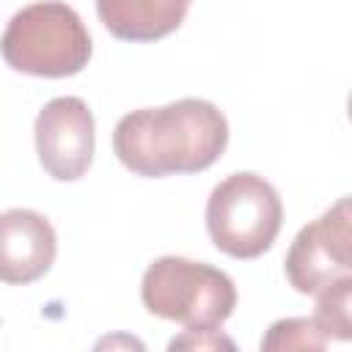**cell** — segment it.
Wrapping results in <instances>:
<instances>
[{"label":"cell","mask_w":352,"mask_h":352,"mask_svg":"<svg viewBox=\"0 0 352 352\" xmlns=\"http://www.w3.org/2000/svg\"><path fill=\"white\" fill-rule=\"evenodd\" d=\"M228 146V121L206 99H179L165 107L126 113L113 129V151L138 176L160 179L198 173Z\"/></svg>","instance_id":"1"},{"label":"cell","mask_w":352,"mask_h":352,"mask_svg":"<svg viewBox=\"0 0 352 352\" xmlns=\"http://www.w3.org/2000/svg\"><path fill=\"white\" fill-rule=\"evenodd\" d=\"M3 60L33 77H72L91 58V33L60 0H38L16 11L0 38Z\"/></svg>","instance_id":"2"},{"label":"cell","mask_w":352,"mask_h":352,"mask_svg":"<svg viewBox=\"0 0 352 352\" xmlns=\"http://www.w3.org/2000/svg\"><path fill=\"white\" fill-rule=\"evenodd\" d=\"M140 300L148 314L179 322L187 330H217L236 308V289L212 264L162 256L143 272Z\"/></svg>","instance_id":"3"},{"label":"cell","mask_w":352,"mask_h":352,"mask_svg":"<svg viewBox=\"0 0 352 352\" xmlns=\"http://www.w3.org/2000/svg\"><path fill=\"white\" fill-rule=\"evenodd\" d=\"M280 223V195L258 173L226 176L206 201V231L214 248L234 258H256L270 250Z\"/></svg>","instance_id":"4"},{"label":"cell","mask_w":352,"mask_h":352,"mask_svg":"<svg viewBox=\"0 0 352 352\" xmlns=\"http://www.w3.org/2000/svg\"><path fill=\"white\" fill-rule=\"evenodd\" d=\"M286 278L300 294H319L352 275V204L338 198L322 217L302 226L286 253Z\"/></svg>","instance_id":"5"},{"label":"cell","mask_w":352,"mask_h":352,"mask_svg":"<svg viewBox=\"0 0 352 352\" xmlns=\"http://www.w3.org/2000/svg\"><path fill=\"white\" fill-rule=\"evenodd\" d=\"M36 154L41 168L58 182L85 176L94 162V113L80 96L50 99L36 116Z\"/></svg>","instance_id":"6"},{"label":"cell","mask_w":352,"mask_h":352,"mask_svg":"<svg viewBox=\"0 0 352 352\" xmlns=\"http://www.w3.org/2000/svg\"><path fill=\"white\" fill-rule=\"evenodd\" d=\"M58 253L52 223L33 209L0 212V280L25 286L50 272Z\"/></svg>","instance_id":"7"},{"label":"cell","mask_w":352,"mask_h":352,"mask_svg":"<svg viewBox=\"0 0 352 352\" xmlns=\"http://www.w3.org/2000/svg\"><path fill=\"white\" fill-rule=\"evenodd\" d=\"M190 0H96L102 25L121 41H157L187 16Z\"/></svg>","instance_id":"8"},{"label":"cell","mask_w":352,"mask_h":352,"mask_svg":"<svg viewBox=\"0 0 352 352\" xmlns=\"http://www.w3.org/2000/svg\"><path fill=\"white\" fill-rule=\"evenodd\" d=\"M352 275L338 278L327 289L319 292L316 311H314V324L327 341H349L352 336Z\"/></svg>","instance_id":"9"},{"label":"cell","mask_w":352,"mask_h":352,"mask_svg":"<svg viewBox=\"0 0 352 352\" xmlns=\"http://www.w3.org/2000/svg\"><path fill=\"white\" fill-rule=\"evenodd\" d=\"M327 338L319 333L314 319H280L261 338V349H324Z\"/></svg>","instance_id":"10"},{"label":"cell","mask_w":352,"mask_h":352,"mask_svg":"<svg viewBox=\"0 0 352 352\" xmlns=\"http://www.w3.org/2000/svg\"><path fill=\"white\" fill-rule=\"evenodd\" d=\"M170 349H234V341L217 330H187L170 341Z\"/></svg>","instance_id":"11"}]
</instances>
